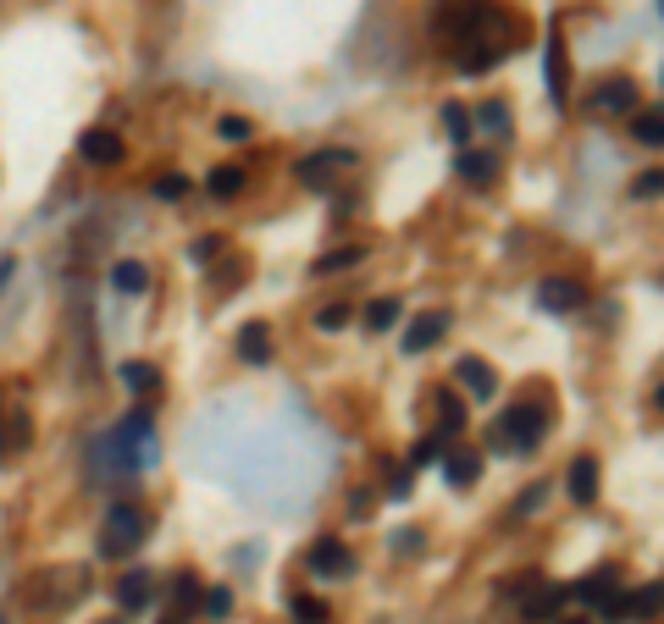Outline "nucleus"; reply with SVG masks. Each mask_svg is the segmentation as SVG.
Listing matches in <instances>:
<instances>
[{
    "mask_svg": "<svg viewBox=\"0 0 664 624\" xmlns=\"http://www.w3.org/2000/svg\"><path fill=\"white\" fill-rule=\"evenodd\" d=\"M543 431H548L543 404H515L510 415H499V420L488 426V448H493V453H532V448L543 442Z\"/></svg>",
    "mask_w": 664,
    "mask_h": 624,
    "instance_id": "f257e3e1",
    "label": "nucleus"
},
{
    "mask_svg": "<svg viewBox=\"0 0 664 624\" xmlns=\"http://www.w3.org/2000/svg\"><path fill=\"white\" fill-rule=\"evenodd\" d=\"M111 459H117L122 470H156L161 442H156V426H150L144 409H133V415L111 431Z\"/></svg>",
    "mask_w": 664,
    "mask_h": 624,
    "instance_id": "f03ea898",
    "label": "nucleus"
},
{
    "mask_svg": "<svg viewBox=\"0 0 664 624\" xmlns=\"http://www.w3.org/2000/svg\"><path fill=\"white\" fill-rule=\"evenodd\" d=\"M144 530H150V519H144L139 503H111L106 525H100V552L106 558H128V552L144 547Z\"/></svg>",
    "mask_w": 664,
    "mask_h": 624,
    "instance_id": "7ed1b4c3",
    "label": "nucleus"
},
{
    "mask_svg": "<svg viewBox=\"0 0 664 624\" xmlns=\"http://www.w3.org/2000/svg\"><path fill=\"white\" fill-rule=\"evenodd\" d=\"M344 166H355V150H315V155H304V161L293 166V177H299L304 189H326V177L344 172Z\"/></svg>",
    "mask_w": 664,
    "mask_h": 624,
    "instance_id": "20e7f679",
    "label": "nucleus"
},
{
    "mask_svg": "<svg viewBox=\"0 0 664 624\" xmlns=\"http://www.w3.org/2000/svg\"><path fill=\"white\" fill-rule=\"evenodd\" d=\"M537 304L554 310V315H576V310L587 304V288H581L576 277H548V282L537 288Z\"/></svg>",
    "mask_w": 664,
    "mask_h": 624,
    "instance_id": "39448f33",
    "label": "nucleus"
},
{
    "mask_svg": "<svg viewBox=\"0 0 664 624\" xmlns=\"http://www.w3.org/2000/svg\"><path fill=\"white\" fill-rule=\"evenodd\" d=\"M310 569H315V574H355V569H361V558H355L344 541L321 536V541L310 547Z\"/></svg>",
    "mask_w": 664,
    "mask_h": 624,
    "instance_id": "423d86ee",
    "label": "nucleus"
},
{
    "mask_svg": "<svg viewBox=\"0 0 664 624\" xmlns=\"http://www.w3.org/2000/svg\"><path fill=\"white\" fill-rule=\"evenodd\" d=\"M454 381H460V387H465L476 404H493V392H499V376H493V370H488L476 354H465V359L454 365Z\"/></svg>",
    "mask_w": 664,
    "mask_h": 624,
    "instance_id": "0eeeda50",
    "label": "nucleus"
},
{
    "mask_svg": "<svg viewBox=\"0 0 664 624\" xmlns=\"http://www.w3.org/2000/svg\"><path fill=\"white\" fill-rule=\"evenodd\" d=\"M614 591H620V569H614V563H598V569H587V574L570 585L576 602H609Z\"/></svg>",
    "mask_w": 664,
    "mask_h": 624,
    "instance_id": "6e6552de",
    "label": "nucleus"
},
{
    "mask_svg": "<svg viewBox=\"0 0 664 624\" xmlns=\"http://www.w3.org/2000/svg\"><path fill=\"white\" fill-rule=\"evenodd\" d=\"M29 437H34V426H29V409L18 404V409H7L0 404V459H12L18 448H29Z\"/></svg>",
    "mask_w": 664,
    "mask_h": 624,
    "instance_id": "1a4fd4ad",
    "label": "nucleus"
},
{
    "mask_svg": "<svg viewBox=\"0 0 664 624\" xmlns=\"http://www.w3.org/2000/svg\"><path fill=\"white\" fill-rule=\"evenodd\" d=\"M598 111L603 117H625V111H636V84L620 73V78H603L598 84Z\"/></svg>",
    "mask_w": 664,
    "mask_h": 624,
    "instance_id": "9d476101",
    "label": "nucleus"
},
{
    "mask_svg": "<svg viewBox=\"0 0 664 624\" xmlns=\"http://www.w3.org/2000/svg\"><path fill=\"white\" fill-rule=\"evenodd\" d=\"M443 337H449V315L432 310V315H421V321L405 332V354H427V348H438Z\"/></svg>",
    "mask_w": 664,
    "mask_h": 624,
    "instance_id": "9b49d317",
    "label": "nucleus"
},
{
    "mask_svg": "<svg viewBox=\"0 0 664 624\" xmlns=\"http://www.w3.org/2000/svg\"><path fill=\"white\" fill-rule=\"evenodd\" d=\"M78 150H84V161H95V166H117V161H122V139H117L111 128H89V133L78 139Z\"/></svg>",
    "mask_w": 664,
    "mask_h": 624,
    "instance_id": "f8f14e48",
    "label": "nucleus"
},
{
    "mask_svg": "<svg viewBox=\"0 0 664 624\" xmlns=\"http://www.w3.org/2000/svg\"><path fill=\"white\" fill-rule=\"evenodd\" d=\"M603 607H609V618H631V613H658V607H664V585H647V591H631V596H620V591H614V596H609Z\"/></svg>",
    "mask_w": 664,
    "mask_h": 624,
    "instance_id": "ddd939ff",
    "label": "nucleus"
},
{
    "mask_svg": "<svg viewBox=\"0 0 664 624\" xmlns=\"http://www.w3.org/2000/svg\"><path fill=\"white\" fill-rule=\"evenodd\" d=\"M543 73H548V95H554V106H565V100H570V62H565L559 34L548 40V62H543Z\"/></svg>",
    "mask_w": 664,
    "mask_h": 624,
    "instance_id": "4468645a",
    "label": "nucleus"
},
{
    "mask_svg": "<svg viewBox=\"0 0 664 624\" xmlns=\"http://www.w3.org/2000/svg\"><path fill=\"white\" fill-rule=\"evenodd\" d=\"M443 475H449V486H476V481H482V453H476V448L443 453Z\"/></svg>",
    "mask_w": 664,
    "mask_h": 624,
    "instance_id": "2eb2a0df",
    "label": "nucleus"
},
{
    "mask_svg": "<svg viewBox=\"0 0 664 624\" xmlns=\"http://www.w3.org/2000/svg\"><path fill=\"white\" fill-rule=\"evenodd\" d=\"M565 596H570V591H559V585H543V580H537V585L521 596V613H526L532 624H537V618H554V613L565 607Z\"/></svg>",
    "mask_w": 664,
    "mask_h": 624,
    "instance_id": "dca6fc26",
    "label": "nucleus"
},
{
    "mask_svg": "<svg viewBox=\"0 0 664 624\" xmlns=\"http://www.w3.org/2000/svg\"><path fill=\"white\" fill-rule=\"evenodd\" d=\"M454 172H460L465 183H476V189H488V183L499 177V155H488V150H460V161H454Z\"/></svg>",
    "mask_w": 664,
    "mask_h": 624,
    "instance_id": "f3484780",
    "label": "nucleus"
},
{
    "mask_svg": "<svg viewBox=\"0 0 664 624\" xmlns=\"http://www.w3.org/2000/svg\"><path fill=\"white\" fill-rule=\"evenodd\" d=\"M238 354H244V365H271V332H266V321H249L238 332Z\"/></svg>",
    "mask_w": 664,
    "mask_h": 624,
    "instance_id": "a211bd4d",
    "label": "nucleus"
},
{
    "mask_svg": "<svg viewBox=\"0 0 664 624\" xmlns=\"http://www.w3.org/2000/svg\"><path fill=\"white\" fill-rule=\"evenodd\" d=\"M150 596H156V574L133 569V574H122V580H117V602H122L128 613H139V607H144Z\"/></svg>",
    "mask_w": 664,
    "mask_h": 624,
    "instance_id": "6ab92c4d",
    "label": "nucleus"
},
{
    "mask_svg": "<svg viewBox=\"0 0 664 624\" xmlns=\"http://www.w3.org/2000/svg\"><path fill=\"white\" fill-rule=\"evenodd\" d=\"M504 62V51H493V45H476V40H460V73H488V67H499Z\"/></svg>",
    "mask_w": 664,
    "mask_h": 624,
    "instance_id": "aec40b11",
    "label": "nucleus"
},
{
    "mask_svg": "<svg viewBox=\"0 0 664 624\" xmlns=\"http://www.w3.org/2000/svg\"><path fill=\"white\" fill-rule=\"evenodd\" d=\"M570 497H576L581 508L598 497V459H576V464H570Z\"/></svg>",
    "mask_w": 664,
    "mask_h": 624,
    "instance_id": "412c9836",
    "label": "nucleus"
},
{
    "mask_svg": "<svg viewBox=\"0 0 664 624\" xmlns=\"http://www.w3.org/2000/svg\"><path fill=\"white\" fill-rule=\"evenodd\" d=\"M631 139L658 150V144H664V106H653V111H636V117H631Z\"/></svg>",
    "mask_w": 664,
    "mask_h": 624,
    "instance_id": "4be33fe9",
    "label": "nucleus"
},
{
    "mask_svg": "<svg viewBox=\"0 0 664 624\" xmlns=\"http://www.w3.org/2000/svg\"><path fill=\"white\" fill-rule=\"evenodd\" d=\"M200 602V580L194 574H172V618H189Z\"/></svg>",
    "mask_w": 664,
    "mask_h": 624,
    "instance_id": "5701e85b",
    "label": "nucleus"
},
{
    "mask_svg": "<svg viewBox=\"0 0 664 624\" xmlns=\"http://www.w3.org/2000/svg\"><path fill=\"white\" fill-rule=\"evenodd\" d=\"M438 431H443V437L465 431V404H460L454 392H438Z\"/></svg>",
    "mask_w": 664,
    "mask_h": 624,
    "instance_id": "b1692460",
    "label": "nucleus"
},
{
    "mask_svg": "<svg viewBox=\"0 0 664 624\" xmlns=\"http://www.w3.org/2000/svg\"><path fill=\"white\" fill-rule=\"evenodd\" d=\"M366 260V244H350V249H332L315 260V277H332V271H344V266H361Z\"/></svg>",
    "mask_w": 664,
    "mask_h": 624,
    "instance_id": "393cba45",
    "label": "nucleus"
},
{
    "mask_svg": "<svg viewBox=\"0 0 664 624\" xmlns=\"http://www.w3.org/2000/svg\"><path fill=\"white\" fill-rule=\"evenodd\" d=\"M111 282H117V293H144V288H150V277H144V266H139V260L111 266Z\"/></svg>",
    "mask_w": 664,
    "mask_h": 624,
    "instance_id": "a878e982",
    "label": "nucleus"
},
{
    "mask_svg": "<svg viewBox=\"0 0 664 624\" xmlns=\"http://www.w3.org/2000/svg\"><path fill=\"white\" fill-rule=\"evenodd\" d=\"M361 321H366V332H388V326L399 321V299H372Z\"/></svg>",
    "mask_w": 664,
    "mask_h": 624,
    "instance_id": "bb28decb",
    "label": "nucleus"
},
{
    "mask_svg": "<svg viewBox=\"0 0 664 624\" xmlns=\"http://www.w3.org/2000/svg\"><path fill=\"white\" fill-rule=\"evenodd\" d=\"M238 189H244V166H216L211 172V194L216 200H238Z\"/></svg>",
    "mask_w": 664,
    "mask_h": 624,
    "instance_id": "cd10ccee",
    "label": "nucleus"
},
{
    "mask_svg": "<svg viewBox=\"0 0 664 624\" xmlns=\"http://www.w3.org/2000/svg\"><path fill=\"white\" fill-rule=\"evenodd\" d=\"M443 128H449V139L465 150V139H471V117H465V106H443Z\"/></svg>",
    "mask_w": 664,
    "mask_h": 624,
    "instance_id": "c85d7f7f",
    "label": "nucleus"
},
{
    "mask_svg": "<svg viewBox=\"0 0 664 624\" xmlns=\"http://www.w3.org/2000/svg\"><path fill=\"white\" fill-rule=\"evenodd\" d=\"M427 464H443V442H438V437H421V442L410 448V470H427Z\"/></svg>",
    "mask_w": 664,
    "mask_h": 624,
    "instance_id": "c756f323",
    "label": "nucleus"
},
{
    "mask_svg": "<svg viewBox=\"0 0 664 624\" xmlns=\"http://www.w3.org/2000/svg\"><path fill=\"white\" fill-rule=\"evenodd\" d=\"M122 381H128L133 392H156V387H161V376H156L150 365H122Z\"/></svg>",
    "mask_w": 664,
    "mask_h": 624,
    "instance_id": "7c9ffc66",
    "label": "nucleus"
},
{
    "mask_svg": "<svg viewBox=\"0 0 664 624\" xmlns=\"http://www.w3.org/2000/svg\"><path fill=\"white\" fill-rule=\"evenodd\" d=\"M288 607H293L299 624H326V602H315V596H293Z\"/></svg>",
    "mask_w": 664,
    "mask_h": 624,
    "instance_id": "2f4dec72",
    "label": "nucleus"
},
{
    "mask_svg": "<svg viewBox=\"0 0 664 624\" xmlns=\"http://www.w3.org/2000/svg\"><path fill=\"white\" fill-rule=\"evenodd\" d=\"M315 326H321V332H344V326H350V310H344V304H321V310H315Z\"/></svg>",
    "mask_w": 664,
    "mask_h": 624,
    "instance_id": "473e14b6",
    "label": "nucleus"
},
{
    "mask_svg": "<svg viewBox=\"0 0 664 624\" xmlns=\"http://www.w3.org/2000/svg\"><path fill=\"white\" fill-rule=\"evenodd\" d=\"M476 122H482V128H488V133H504V128H510V111H504V106H499V100H488V106H482V111H476Z\"/></svg>",
    "mask_w": 664,
    "mask_h": 624,
    "instance_id": "72a5a7b5",
    "label": "nucleus"
},
{
    "mask_svg": "<svg viewBox=\"0 0 664 624\" xmlns=\"http://www.w3.org/2000/svg\"><path fill=\"white\" fill-rule=\"evenodd\" d=\"M216 133H222L227 144H244V139H249V122H244V117H222V122H216Z\"/></svg>",
    "mask_w": 664,
    "mask_h": 624,
    "instance_id": "f704fd0d",
    "label": "nucleus"
},
{
    "mask_svg": "<svg viewBox=\"0 0 664 624\" xmlns=\"http://www.w3.org/2000/svg\"><path fill=\"white\" fill-rule=\"evenodd\" d=\"M183 194H189V177H178V172H167L156 183V200H183Z\"/></svg>",
    "mask_w": 664,
    "mask_h": 624,
    "instance_id": "c9c22d12",
    "label": "nucleus"
},
{
    "mask_svg": "<svg viewBox=\"0 0 664 624\" xmlns=\"http://www.w3.org/2000/svg\"><path fill=\"white\" fill-rule=\"evenodd\" d=\"M636 200H653V194H664V172H647V177H636V189H631Z\"/></svg>",
    "mask_w": 664,
    "mask_h": 624,
    "instance_id": "e433bc0d",
    "label": "nucleus"
},
{
    "mask_svg": "<svg viewBox=\"0 0 664 624\" xmlns=\"http://www.w3.org/2000/svg\"><path fill=\"white\" fill-rule=\"evenodd\" d=\"M227 607H233V596H227V591L216 585V591L205 596V613H211V618H227Z\"/></svg>",
    "mask_w": 664,
    "mask_h": 624,
    "instance_id": "4c0bfd02",
    "label": "nucleus"
},
{
    "mask_svg": "<svg viewBox=\"0 0 664 624\" xmlns=\"http://www.w3.org/2000/svg\"><path fill=\"white\" fill-rule=\"evenodd\" d=\"M216 249H222L216 238H200V244L189 249V260H194V266H205V260H216Z\"/></svg>",
    "mask_w": 664,
    "mask_h": 624,
    "instance_id": "58836bf2",
    "label": "nucleus"
},
{
    "mask_svg": "<svg viewBox=\"0 0 664 624\" xmlns=\"http://www.w3.org/2000/svg\"><path fill=\"white\" fill-rule=\"evenodd\" d=\"M416 547H421V530H399L394 536V552H416Z\"/></svg>",
    "mask_w": 664,
    "mask_h": 624,
    "instance_id": "ea45409f",
    "label": "nucleus"
},
{
    "mask_svg": "<svg viewBox=\"0 0 664 624\" xmlns=\"http://www.w3.org/2000/svg\"><path fill=\"white\" fill-rule=\"evenodd\" d=\"M543 492H548V486H526V497H521V514H532V508L543 503Z\"/></svg>",
    "mask_w": 664,
    "mask_h": 624,
    "instance_id": "a19ab883",
    "label": "nucleus"
},
{
    "mask_svg": "<svg viewBox=\"0 0 664 624\" xmlns=\"http://www.w3.org/2000/svg\"><path fill=\"white\" fill-rule=\"evenodd\" d=\"M394 497H410V470H394Z\"/></svg>",
    "mask_w": 664,
    "mask_h": 624,
    "instance_id": "79ce46f5",
    "label": "nucleus"
},
{
    "mask_svg": "<svg viewBox=\"0 0 664 624\" xmlns=\"http://www.w3.org/2000/svg\"><path fill=\"white\" fill-rule=\"evenodd\" d=\"M653 404H658V409H664V387H658V392H653Z\"/></svg>",
    "mask_w": 664,
    "mask_h": 624,
    "instance_id": "37998d69",
    "label": "nucleus"
},
{
    "mask_svg": "<svg viewBox=\"0 0 664 624\" xmlns=\"http://www.w3.org/2000/svg\"><path fill=\"white\" fill-rule=\"evenodd\" d=\"M161 624H183V618H172V613H167V618H161Z\"/></svg>",
    "mask_w": 664,
    "mask_h": 624,
    "instance_id": "c03bdc74",
    "label": "nucleus"
},
{
    "mask_svg": "<svg viewBox=\"0 0 664 624\" xmlns=\"http://www.w3.org/2000/svg\"><path fill=\"white\" fill-rule=\"evenodd\" d=\"M100 624H117V618H100Z\"/></svg>",
    "mask_w": 664,
    "mask_h": 624,
    "instance_id": "a18cd8bd",
    "label": "nucleus"
}]
</instances>
